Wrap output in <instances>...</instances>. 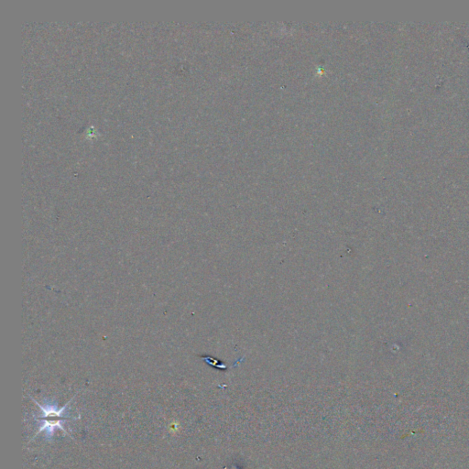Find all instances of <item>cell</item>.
<instances>
[{
    "label": "cell",
    "mask_w": 469,
    "mask_h": 469,
    "mask_svg": "<svg viewBox=\"0 0 469 469\" xmlns=\"http://www.w3.org/2000/svg\"><path fill=\"white\" fill-rule=\"evenodd\" d=\"M30 398L32 399V400L34 401L37 406L40 407V412H41V415H37V416L34 415V417L40 418V419L34 418L35 420L40 423V429H39L36 435H39L43 431H46L45 437H46V439L49 441V440H51L53 436L55 435V429L63 430L65 434H68L67 430L65 429L63 424L68 422L66 418H70V417L69 416L65 417L64 414L67 410L68 405L73 400V399L70 400L68 403H66L65 406H63L62 408L59 409L56 402L45 401L44 404L41 405L37 400H35L32 397H30Z\"/></svg>",
    "instance_id": "cell-1"
}]
</instances>
